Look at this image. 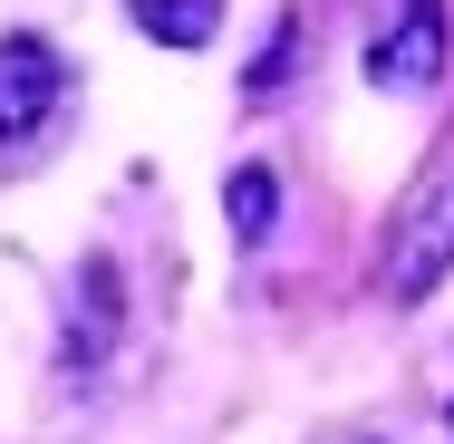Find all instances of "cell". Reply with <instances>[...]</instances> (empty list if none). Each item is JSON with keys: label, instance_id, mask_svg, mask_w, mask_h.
I'll use <instances>...</instances> for the list:
<instances>
[{"label": "cell", "instance_id": "obj_4", "mask_svg": "<svg viewBox=\"0 0 454 444\" xmlns=\"http://www.w3.org/2000/svg\"><path fill=\"white\" fill-rule=\"evenodd\" d=\"M445 261H454V222H445V213H426V222H416V242H406V261H396V290L416 300Z\"/></svg>", "mask_w": 454, "mask_h": 444}, {"label": "cell", "instance_id": "obj_3", "mask_svg": "<svg viewBox=\"0 0 454 444\" xmlns=\"http://www.w3.org/2000/svg\"><path fill=\"white\" fill-rule=\"evenodd\" d=\"M213 19H223V0H136V29L165 39V49H203Z\"/></svg>", "mask_w": 454, "mask_h": 444}, {"label": "cell", "instance_id": "obj_1", "mask_svg": "<svg viewBox=\"0 0 454 444\" xmlns=\"http://www.w3.org/2000/svg\"><path fill=\"white\" fill-rule=\"evenodd\" d=\"M59 106H68V68H59V49L49 39H0V165H20L49 126H59Z\"/></svg>", "mask_w": 454, "mask_h": 444}, {"label": "cell", "instance_id": "obj_2", "mask_svg": "<svg viewBox=\"0 0 454 444\" xmlns=\"http://www.w3.org/2000/svg\"><path fill=\"white\" fill-rule=\"evenodd\" d=\"M367 68H377V88H426L445 68V0H406L396 29L367 49Z\"/></svg>", "mask_w": 454, "mask_h": 444}, {"label": "cell", "instance_id": "obj_5", "mask_svg": "<svg viewBox=\"0 0 454 444\" xmlns=\"http://www.w3.org/2000/svg\"><path fill=\"white\" fill-rule=\"evenodd\" d=\"M271 175H262V165H242V175H232V232H242V242H262V232H271Z\"/></svg>", "mask_w": 454, "mask_h": 444}]
</instances>
